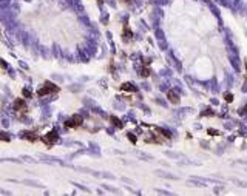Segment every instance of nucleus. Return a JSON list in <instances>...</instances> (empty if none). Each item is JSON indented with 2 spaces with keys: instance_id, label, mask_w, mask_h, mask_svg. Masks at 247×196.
I'll list each match as a JSON object with an SVG mask.
<instances>
[{
  "instance_id": "obj_1",
  "label": "nucleus",
  "mask_w": 247,
  "mask_h": 196,
  "mask_svg": "<svg viewBox=\"0 0 247 196\" xmlns=\"http://www.w3.org/2000/svg\"><path fill=\"white\" fill-rule=\"evenodd\" d=\"M59 91H60V88H59L56 84H53V82H50V80H46V82H43L42 85L39 86L37 96H39V97H43V96L54 94V93H59Z\"/></svg>"
},
{
  "instance_id": "obj_2",
  "label": "nucleus",
  "mask_w": 247,
  "mask_h": 196,
  "mask_svg": "<svg viewBox=\"0 0 247 196\" xmlns=\"http://www.w3.org/2000/svg\"><path fill=\"white\" fill-rule=\"evenodd\" d=\"M40 139H42V142H43L46 147H53L54 144L57 142V139H59V133H57L56 130H51V131H48L46 134H43Z\"/></svg>"
},
{
  "instance_id": "obj_3",
  "label": "nucleus",
  "mask_w": 247,
  "mask_h": 196,
  "mask_svg": "<svg viewBox=\"0 0 247 196\" xmlns=\"http://www.w3.org/2000/svg\"><path fill=\"white\" fill-rule=\"evenodd\" d=\"M82 124H84V117L80 116V114H74V116H71L70 119H66L65 120V128H79Z\"/></svg>"
},
{
  "instance_id": "obj_4",
  "label": "nucleus",
  "mask_w": 247,
  "mask_h": 196,
  "mask_svg": "<svg viewBox=\"0 0 247 196\" xmlns=\"http://www.w3.org/2000/svg\"><path fill=\"white\" fill-rule=\"evenodd\" d=\"M12 108H14V111H22V114H26V102H25V99H16L14 100V104H12Z\"/></svg>"
},
{
  "instance_id": "obj_5",
  "label": "nucleus",
  "mask_w": 247,
  "mask_h": 196,
  "mask_svg": "<svg viewBox=\"0 0 247 196\" xmlns=\"http://www.w3.org/2000/svg\"><path fill=\"white\" fill-rule=\"evenodd\" d=\"M167 99H168L170 104H175V105H178V104L181 102V99H179V96H178V93H175L173 90H168V91H167Z\"/></svg>"
},
{
  "instance_id": "obj_6",
  "label": "nucleus",
  "mask_w": 247,
  "mask_h": 196,
  "mask_svg": "<svg viewBox=\"0 0 247 196\" xmlns=\"http://www.w3.org/2000/svg\"><path fill=\"white\" fill-rule=\"evenodd\" d=\"M133 37V32L131 30H130V26L125 23L124 25V30H122V39H124V42H128V40H131Z\"/></svg>"
},
{
  "instance_id": "obj_7",
  "label": "nucleus",
  "mask_w": 247,
  "mask_h": 196,
  "mask_svg": "<svg viewBox=\"0 0 247 196\" xmlns=\"http://www.w3.org/2000/svg\"><path fill=\"white\" fill-rule=\"evenodd\" d=\"M22 136H23L25 141H28V142H36V141L39 139V136L34 131H23Z\"/></svg>"
},
{
  "instance_id": "obj_8",
  "label": "nucleus",
  "mask_w": 247,
  "mask_h": 196,
  "mask_svg": "<svg viewBox=\"0 0 247 196\" xmlns=\"http://www.w3.org/2000/svg\"><path fill=\"white\" fill-rule=\"evenodd\" d=\"M119 90H122V91H127V93H136L138 91V88L131 84V82H124L122 85H121V88Z\"/></svg>"
},
{
  "instance_id": "obj_9",
  "label": "nucleus",
  "mask_w": 247,
  "mask_h": 196,
  "mask_svg": "<svg viewBox=\"0 0 247 196\" xmlns=\"http://www.w3.org/2000/svg\"><path fill=\"white\" fill-rule=\"evenodd\" d=\"M110 120H111V124L116 127V128H124V124H122V120L118 119L116 116H110Z\"/></svg>"
},
{
  "instance_id": "obj_10",
  "label": "nucleus",
  "mask_w": 247,
  "mask_h": 196,
  "mask_svg": "<svg viewBox=\"0 0 247 196\" xmlns=\"http://www.w3.org/2000/svg\"><path fill=\"white\" fill-rule=\"evenodd\" d=\"M156 133H157V134H162L165 139H170V138H171V134H170L167 130H164V128H156Z\"/></svg>"
},
{
  "instance_id": "obj_11",
  "label": "nucleus",
  "mask_w": 247,
  "mask_h": 196,
  "mask_svg": "<svg viewBox=\"0 0 247 196\" xmlns=\"http://www.w3.org/2000/svg\"><path fill=\"white\" fill-rule=\"evenodd\" d=\"M0 141H2V142H9L11 136L8 133H5V131H0Z\"/></svg>"
},
{
  "instance_id": "obj_12",
  "label": "nucleus",
  "mask_w": 247,
  "mask_h": 196,
  "mask_svg": "<svg viewBox=\"0 0 247 196\" xmlns=\"http://www.w3.org/2000/svg\"><path fill=\"white\" fill-rule=\"evenodd\" d=\"M139 74H141V77H148V76H150V70L147 68V65H145V68H142V70L139 71Z\"/></svg>"
},
{
  "instance_id": "obj_13",
  "label": "nucleus",
  "mask_w": 247,
  "mask_h": 196,
  "mask_svg": "<svg viewBox=\"0 0 247 196\" xmlns=\"http://www.w3.org/2000/svg\"><path fill=\"white\" fill-rule=\"evenodd\" d=\"M127 138L130 139V142H131V144H136V142H138V139H136V136H134L133 133H128V134H127Z\"/></svg>"
},
{
  "instance_id": "obj_14",
  "label": "nucleus",
  "mask_w": 247,
  "mask_h": 196,
  "mask_svg": "<svg viewBox=\"0 0 247 196\" xmlns=\"http://www.w3.org/2000/svg\"><path fill=\"white\" fill-rule=\"evenodd\" d=\"M224 99H225V102H227V104H230L232 100H233V96H232V93H225V94H224Z\"/></svg>"
},
{
  "instance_id": "obj_15",
  "label": "nucleus",
  "mask_w": 247,
  "mask_h": 196,
  "mask_svg": "<svg viewBox=\"0 0 247 196\" xmlns=\"http://www.w3.org/2000/svg\"><path fill=\"white\" fill-rule=\"evenodd\" d=\"M23 96H25V97H32V94H31V91H30V90L23 88Z\"/></svg>"
},
{
  "instance_id": "obj_16",
  "label": "nucleus",
  "mask_w": 247,
  "mask_h": 196,
  "mask_svg": "<svg viewBox=\"0 0 247 196\" xmlns=\"http://www.w3.org/2000/svg\"><path fill=\"white\" fill-rule=\"evenodd\" d=\"M202 116H213V110H205L202 113Z\"/></svg>"
},
{
  "instance_id": "obj_17",
  "label": "nucleus",
  "mask_w": 247,
  "mask_h": 196,
  "mask_svg": "<svg viewBox=\"0 0 247 196\" xmlns=\"http://www.w3.org/2000/svg\"><path fill=\"white\" fill-rule=\"evenodd\" d=\"M207 133H209V134H212V136H218V134H219V133H218L216 130H210V128L207 130Z\"/></svg>"
},
{
  "instance_id": "obj_18",
  "label": "nucleus",
  "mask_w": 247,
  "mask_h": 196,
  "mask_svg": "<svg viewBox=\"0 0 247 196\" xmlns=\"http://www.w3.org/2000/svg\"><path fill=\"white\" fill-rule=\"evenodd\" d=\"M0 66H2V68H6V63H5L3 59H0Z\"/></svg>"
},
{
  "instance_id": "obj_19",
  "label": "nucleus",
  "mask_w": 247,
  "mask_h": 196,
  "mask_svg": "<svg viewBox=\"0 0 247 196\" xmlns=\"http://www.w3.org/2000/svg\"><path fill=\"white\" fill-rule=\"evenodd\" d=\"M122 2H125L127 5H131V3H133V0H122Z\"/></svg>"
},
{
  "instance_id": "obj_20",
  "label": "nucleus",
  "mask_w": 247,
  "mask_h": 196,
  "mask_svg": "<svg viewBox=\"0 0 247 196\" xmlns=\"http://www.w3.org/2000/svg\"><path fill=\"white\" fill-rule=\"evenodd\" d=\"M243 111H244V114H247V105L244 107V110H243Z\"/></svg>"
},
{
  "instance_id": "obj_21",
  "label": "nucleus",
  "mask_w": 247,
  "mask_h": 196,
  "mask_svg": "<svg viewBox=\"0 0 247 196\" xmlns=\"http://www.w3.org/2000/svg\"><path fill=\"white\" fill-rule=\"evenodd\" d=\"M98 2H99V3H100V5H102V3H104V0H98Z\"/></svg>"
}]
</instances>
